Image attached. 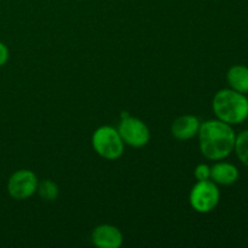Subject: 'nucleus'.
Here are the masks:
<instances>
[{
  "label": "nucleus",
  "instance_id": "obj_5",
  "mask_svg": "<svg viewBox=\"0 0 248 248\" xmlns=\"http://www.w3.org/2000/svg\"><path fill=\"white\" fill-rule=\"evenodd\" d=\"M220 193L215 182L198 181L190 191V205L196 212L210 213L219 203Z\"/></svg>",
  "mask_w": 248,
  "mask_h": 248
},
{
  "label": "nucleus",
  "instance_id": "obj_10",
  "mask_svg": "<svg viewBox=\"0 0 248 248\" xmlns=\"http://www.w3.org/2000/svg\"><path fill=\"white\" fill-rule=\"evenodd\" d=\"M227 80L232 90L241 93H248V67L232 65L227 73Z\"/></svg>",
  "mask_w": 248,
  "mask_h": 248
},
{
  "label": "nucleus",
  "instance_id": "obj_13",
  "mask_svg": "<svg viewBox=\"0 0 248 248\" xmlns=\"http://www.w3.org/2000/svg\"><path fill=\"white\" fill-rule=\"evenodd\" d=\"M194 174H195V178L198 181H207L211 178V167L206 164L198 165Z\"/></svg>",
  "mask_w": 248,
  "mask_h": 248
},
{
  "label": "nucleus",
  "instance_id": "obj_1",
  "mask_svg": "<svg viewBox=\"0 0 248 248\" xmlns=\"http://www.w3.org/2000/svg\"><path fill=\"white\" fill-rule=\"evenodd\" d=\"M198 135L201 153L208 160L218 161L225 159L235 148L236 136L232 125L219 119L201 124Z\"/></svg>",
  "mask_w": 248,
  "mask_h": 248
},
{
  "label": "nucleus",
  "instance_id": "obj_12",
  "mask_svg": "<svg viewBox=\"0 0 248 248\" xmlns=\"http://www.w3.org/2000/svg\"><path fill=\"white\" fill-rule=\"evenodd\" d=\"M235 152L240 161L248 167V130L242 131L235 140Z\"/></svg>",
  "mask_w": 248,
  "mask_h": 248
},
{
  "label": "nucleus",
  "instance_id": "obj_11",
  "mask_svg": "<svg viewBox=\"0 0 248 248\" xmlns=\"http://www.w3.org/2000/svg\"><path fill=\"white\" fill-rule=\"evenodd\" d=\"M39 196L43 199L44 201H55L58 198V194H60V189L58 186L52 182L51 179H45V181L38 183V188H36Z\"/></svg>",
  "mask_w": 248,
  "mask_h": 248
},
{
  "label": "nucleus",
  "instance_id": "obj_8",
  "mask_svg": "<svg viewBox=\"0 0 248 248\" xmlns=\"http://www.w3.org/2000/svg\"><path fill=\"white\" fill-rule=\"evenodd\" d=\"M201 123L194 115H182L172 124L171 132L176 140H188L195 137L200 130Z\"/></svg>",
  "mask_w": 248,
  "mask_h": 248
},
{
  "label": "nucleus",
  "instance_id": "obj_3",
  "mask_svg": "<svg viewBox=\"0 0 248 248\" xmlns=\"http://www.w3.org/2000/svg\"><path fill=\"white\" fill-rule=\"evenodd\" d=\"M92 147L103 159L116 160L123 156L125 143L116 128L111 126H101L92 136Z\"/></svg>",
  "mask_w": 248,
  "mask_h": 248
},
{
  "label": "nucleus",
  "instance_id": "obj_4",
  "mask_svg": "<svg viewBox=\"0 0 248 248\" xmlns=\"http://www.w3.org/2000/svg\"><path fill=\"white\" fill-rule=\"evenodd\" d=\"M124 143L133 148H142L150 140V131L140 119L128 115L126 111L121 113V120L118 127Z\"/></svg>",
  "mask_w": 248,
  "mask_h": 248
},
{
  "label": "nucleus",
  "instance_id": "obj_7",
  "mask_svg": "<svg viewBox=\"0 0 248 248\" xmlns=\"http://www.w3.org/2000/svg\"><path fill=\"white\" fill-rule=\"evenodd\" d=\"M92 242L99 248H119L123 245V232L110 224L98 225L92 232Z\"/></svg>",
  "mask_w": 248,
  "mask_h": 248
},
{
  "label": "nucleus",
  "instance_id": "obj_2",
  "mask_svg": "<svg viewBox=\"0 0 248 248\" xmlns=\"http://www.w3.org/2000/svg\"><path fill=\"white\" fill-rule=\"evenodd\" d=\"M212 108L216 116L229 125H239L248 118V98L232 89L218 91L213 97Z\"/></svg>",
  "mask_w": 248,
  "mask_h": 248
},
{
  "label": "nucleus",
  "instance_id": "obj_9",
  "mask_svg": "<svg viewBox=\"0 0 248 248\" xmlns=\"http://www.w3.org/2000/svg\"><path fill=\"white\" fill-rule=\"evenodd\" d=\"M239 170L229 162H217L211 167V178L216 184L232 186L239 179Z\"/></svg>",
  "mask_w": 248,
  "mask_h": 248
},
{
  "label": "nucleus",
  "instance_id": "obj_14",
  "mask_svg": "<svg viewBox=\"0 0 248 248\" xmlns=\"http://www.w3.org/2000/svg\"><path fill=\"white\" fill-rule=\"evenodd\" d=\"M7 60H9V48L4 43L0 41V67L6 64Z\"/></svg>",
  "mask_w": 248,
  "mask_h": 248
},
{
  "label": "nucleus",
  "instance_id": "obj_6",
  "mask_svg": "<svg viewBox=\"0 0 248 248\" xmlns=\"http://www.w3.org/2000/svg\"><path fill=\"white\" fill-rule=\"evenodd\" d=\"M38 177L31 170H18L7 181V193L15 200H26L36 193Z\"/></svg>",
  "mask_w": 248,
  "mask_h": 248
}]
</instances>
